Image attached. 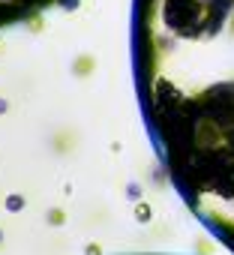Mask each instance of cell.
Returning a JSON list of instances; mask_svg holds the SVG:
<instances>
[{"label": "cell", "mask_w": 234, "mask_h": 255, "mask_svg": "<svg viewBox=\"0 0 234 255\" xmlns=\"http://www.w3.org/2000/svg\"><path fill=\"white\" fill-rule=\"evenodd\" d=\"M198 18V3L195 0H168V24L186 30V21Z\"/></svg>", "instance_id": "cell-1"}, {"label": "cell", "mask_w": 234, "mask_h": 255, "mask_svg": "<svg viewBox=\"0 0 234 255\" xmlns=\"http://www.w3.org/2000/svg\"><path fill=\"white\" fill-rule=\"evenodd\" d=\"M147 216H150V210H147V207L141 204V207H138V219H147Z\"/></svg>", "instance_id": "cell-3"}, {"label": "cell", "mask_w": 234, "mask_h": 255, "mask_svg": "<svg viewBox=\"0 0 234 255\" xmlns=\"http://www.w3.org/2000/svg\"><path fill=\"white\" fill-rule=\"evenodd\" d=\"M6 207H9V210H21V207H24V198H21V195H9V198H6Z\"/></svg>", "instance_id": "cell-2"}]
</instances>
